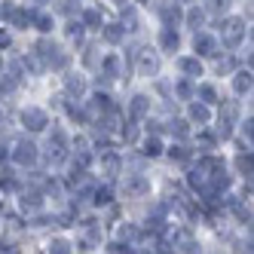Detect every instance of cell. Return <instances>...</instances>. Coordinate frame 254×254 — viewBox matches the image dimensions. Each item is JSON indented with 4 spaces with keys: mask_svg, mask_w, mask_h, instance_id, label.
<instances>
[{
    "mask_svg": "<svg viewBox=\"0 0 254 254\" xmlns=\"http://www.w3.org/2000/svg\"><path fill=\"white\" fill-rule=\"evenodd\" d=\"M147 153H150V156L159 153V141H147Z\"/></svg>",
    "mask_w": 254,
    "mask_h": 254,
    "instance_id": "cell-11",
    "label": "cell"
},
{
    "mask_svg": "<svg viewBox=\"0 0 254 254\" xmlns=\"http://www.w3.org/2000/svg\"><path fill=\"white\" fill-rule=\"evenodd\" d=\"M211 49H214V40L211 37H196V52H202V56H211Z\"/></svg>",
    "mask_w": 254,
    "mask_h": 254,
    "instance_id": "cell-4",
    "label": "cell"
},
{
    "mask_svg": "<svg viewBox=\"0 0 254 254\" xmlns=\"http://www.w3.org/2000/svg\"><path fill=\"white\" fill-rule=\"evenodd\" d=\"M190 117H193V120H199V123H205V120H208V111H205V107H199V104H193Z\"/></svg>",
    "mask_w": 254,
    "mask_h": 254,
    "instance_id": "cell-6",
    "label": "cell"
},
{
    "mask_svg": "<svg viewBox=\"0 0 254 254\" xmlns=\"http://www.w3.org/2000/svg\"><path fill=\"white\" fill-rule=\"evenodd\" d=\"M248 86H251V77H248V74H239V80H236V89H239V92H245Z\"/></svg>",
    "mask_w": 254,
    "mask_h": 254,
    "instance_id": "cell-7",
    "label": "cell"
},
{
    "mask_svg": "<svg viewBox=\"0 0 254 254\" xmlns=\"http://www.w3.org/2000/svg\"><path fill=\"white\" fill-rule=\"evenodd\" d=\"M202 98H208V101H214V89H211V86H202Z\"/></svg>",
    "mask_w": 254,
    "mask_h": 254,
    "instance_id": "cell-12",
    "label": "cell"
},
{
    "mask_svg": "<svg viewBox=\"0 0 254 254\" xmlns=\"http://www.w3.org/2000/svg\"><path fill=\"white\" fill-rule=\"evenodd\" d=\"M25 123H31L28 126V129H43V126H46V117L40 114V111H34V107H31V111H25V117H22Z\"/></svg>",
    "mask_w": 254,
    "mask_h": 254,
    "instance_id": "cell-2",
    "label": "cell"
},
{
    "mask_svg": "<svg viewBox=\"0 0 254 254\" xmlns=\"http://www.w3.org/2000/svg\"><path fill=\"white\" fill-rule=\"evenodd\" d=\"M239 169H242V172H251V159H245V156H239Z\"/></svg>",
    "mask_w": 254,
    "mask_h": 254,
    "instance_id": "cell-13",
    "label": "cell"
},
{
    "mask_svg": "<svg viewBox=\"0 0 254 254\" xmlns=\"http://www.w3.org/2000/svg\"><path fill=\"white\" fill-rule=\"evenodd\" d=\"M86 22H89V25H98V22H101V15H98L95 9H89V12H86Z\"/></svg>",
    "mask_w": 254,
    "mask_h": 254,
    "instance_id": "cell-10",
    "label": "cell"
},
{
    "mask_svg": "<svg viewBox=\"0 0 254 254\" xmlns=\"http://www.w3.org/2000/svg\"><path fill=\"white\" fill-rule=\"evenodd\" d=\"M144 107H147V98H141V95H138L135 104H132V111H135V114H144Z\"/></svg>",
    "mask_w": 254,
    "mask_h": 254,
    "instance_id": "cell-9",
    "label": "cell"
},
{
    "mask_svg": "<svg viewBox=\"0 0 254 254\" xmlns=\"http://www.w3.org/2000/svg\"><path fill=\"white\" fill-rule=\"evenodd\" d=\"M49 248H52V251H67V245H64V242H62V239H59V242H52V245H49Z\"/></svg>",
    "mask_w": 254,
    "mask_h": 254,
    "instance_id": "cell-14",
    "label": "cell"
},
{
    "mask_svg": "<svg viewBox=\"0 0 254 254\" xmlns=\"http://www.w3.org/2000/svg\"><path fill=\"white\" fill-rule=\"evenodd\" d=\"M242 34H245V31H242V22H230V25H227V37H224L227 46H236V43L242 40Z\"/></svg>",
    "mask_w": 254,
    "mask_h": 254,
    "instance_id": "cell-1",
    "label": "cell"
},
{
    "mask_svg": "<svg viewBox=\"0 0 254 254\" xmlns=\"http://www.w3.org/2000/svg\"><path fill=\"white\" fill-rule=\"evenodd\" d=\"M202 22V12H190V25H199Z\"/></svg>",
    "mask_w": 254,
    "mask_h": 254,
    "instance_id": "cell-15",
    "label": "cell"
},
{
    "mask_svg": "<svg viewBox=\"0 0 254 254\" xmlns=\"http://www.w3.org/2000/svg\"><path fill=\"white\" fill-rule=\"evenodd\" d=\"M15 159H19V162H34V159H37V150H34V144H19V150H15Z\"/></svg>",
    "mask_w": 254,
    "mask_h": 254,
    "instance_id": "cell-3",
    "label": "cell"
},
{
    "mask_svg": "<svg viewBox=\"0 0 254 254\" xmlns=\"http://www.w3.org/2000/svg\"><path fill=\"white\" fill-rule=\"evenodd\" d=\"M162 46H166V49H178V34L166 31V34H162Z\"/></svg>",
    "mask_w": 254,
    "mask_h": 254,
    "instance_id": "cell-5",
    "label": "cell"
},
{
    "mask_svg": "<svg viewBox=\"0 0 254 254\" xmlns=\"http://www.w3.org/2000/svg\"><path fill=\"white\" fill-rule=\"evenodd\" d=\"M181 67H184L187 74H196V70H199V64H196L193 59H184V62H181Z\"/></svg>",
    "mask_w": 254,
    "mask_h": 254,
    "instance_id": "cell-8",
    "label": "cell"
}]
</instances>
